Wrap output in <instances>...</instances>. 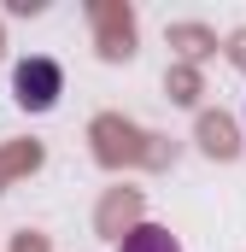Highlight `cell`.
Wrapping results in <instances>:
<instances>
[{
    "label": "cell",
    "instance_id": "obj_1",
    "mask_svg": "<svg viewBox=\"0 0 246 252\" xmlns=\"http://www.w3.org/2000/svg\"><path fill=\"white\" fill-rule=\"evenodd\" d=\"M12 94H18V106H24V112H47V106L64 94L59 64H53V59H24L18 70H12Z\"/></svg>",
    "mask_w": 246,
    "mask_h": 252
},
{
    "label": "cell",
    "instance_id": "obj_2",
    "mask_svg": "<svg viewBox=\"0 0 246 252\" xmlns=\"http://www.w3.org/2000/svg\"><path fill=\"white\" fill-rule=\"evenodd\" d=\"M118 252H182V247H176V241H170L158 223H141V229H129V235H123V247H118Z\"/></svg>",
    "mask_w": 246,
    "mask_h": 252
}]
</instances>
